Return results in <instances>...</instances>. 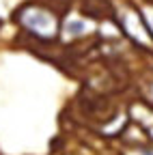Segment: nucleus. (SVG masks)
<instances>
[{
	"instance_id": "nucleus-1",
	"label": "nucleus",
	"mask_w": 153,
	"mask_h": 155,
	"mask_svg": "<svg viewBox=\"0 0 153 155\" xmlns=\"http://www.w3.org/2000/svg\"><path fill=\"white\" fill-rule=\"evenodd\" d=\"M24 22H26L32 30L41 32V35H50V32L54 30V19H52L50 15H45V13H37L32 19H30V17H24Z\"/></svg>"
},
{
	"instance_id": "nucleus-2",
	"label": "nucleus",
	"mask_w": 153,
	"mask_h": 155,
	"mask_svg": "<svg viewBox=\"0 0 153 155\" xmlns=\"http://www.w3.org/2000/svg\"><path fill=\"white\" fill-rule=\"evenodd\" d=\"M69 28H71V32H75V35H78V32H82V30H84V24H80V22H73V24H69Z\"/></svg>"
},
{
	"instance_id": "nucleus-3",
	"label": "nucleus",
	"mask_w": 153,
	"mask_h": 155,
	"mask_svg": "<svg viewBox=\"0 0 153 155\" xmlns=\"http://www.w3.org/2000/svg\"><path fill=\"white\" fill-rule=\"evenodd\" d=\"M142 155H153V153H151V151H145V153H142Z\"/></svg>"
}]
</instances>
